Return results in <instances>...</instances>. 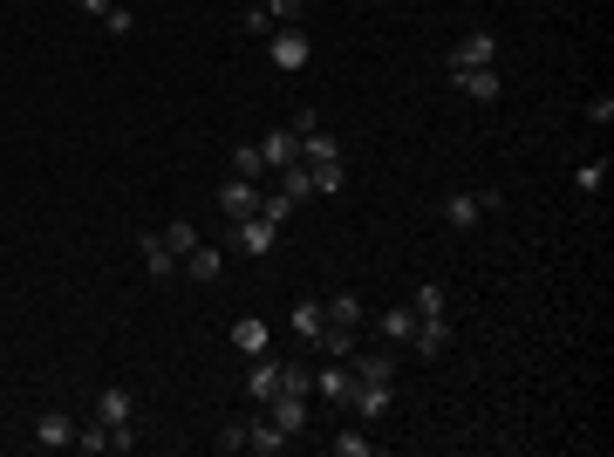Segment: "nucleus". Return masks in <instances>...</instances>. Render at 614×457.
Listing matches in <instances>:
<instances>
[{
  "instance_id": "9",
  "label": "nucleus",
  "mask_w": 614,
  "mask_h": 457,
  "mask_svg": "<svg viewBox=\"0 0 614 457\" xmlns=\"http://www.w3.org/2000/svg\"><path fill=\"white\" fill-rule=\"evenodd\" d=\"M280 376H287V362H273V355H253L246 396H253V403H273V396H280Z\"/></svg>"
},
{
  "instance_id": "3",
  "label": "nucleus",
  "mask_w": 614,
  "mask_h": 457,
  "mask_svg": "<svg viewBox=\"0 0 614 457\" xmlns=\"http://www.w3.org/2000/svg\"><path fill=\"white\" fill-rule=\"evenodd\" d=\"M267 55H273V69H307L314 62V41H307V28H273V41H267Z\"/></svg>"
},
{
  "instance_id": "27",
  "label": "nucleus",
  "mask_w": 614,
  "mask_h": 457,
  "mask_svg": "<svg viewBox=\"0 0 614 457\" xmlns=\"http://www.w3.org/2000/svg\"><path fill=\"white\" fill-rule=\"evenodd\" d=\"M417 335V307H389L383 314V342H410Z\"/></svg>"
},
{
  "instance_id": "19",
  "label": "nucleus",
  "mask_w": 614,
  "mask_h": 457,
  "mask_svg": "<svg viewBox=\"0 0 614 457\" xmlns=\"http://www.w3.org/2000/svg\"><path fill=\"white\" fill-rule=\"evenodd\" d=\"M301 157H307V164H335V157H342V144H335V137L314 123V130H301Z\"/></svg>"
},
{
  "instance_id": "4",
  "label": "nucleus",
  "mask_w": 614,
  "mask_h": 457,
  "mask_svg": "<svg viewBox=\"0 0 614 457\" xmlns=\"http://www.w3.org/2000/svg\"><path fill=\"white\" fill-rule=\"evenodd\" d=\"M492 55H499V41L485 35V28H471V35L444 55V69H451V76H458V69H492Z\"/></svg>"
},
{
  "instance_id": "33",
  "label": "nucleus",
  "mask_w": 614,
  "mask_h": 457,
  "mask_svg": "<svg viewBox=\"0 0 614 457\" xmlns=\"http://www.w3.org/2000/svg\"><path fill=\"white\" fill-rule=\"evenodd\" d=\"M574 185L587 191V198H594V191L608 185V164H580V171H574Z\"/></svg>"
},
{
  "instance_id": "12",
  "label": "nucleus",
  "mask_w": 614,
  "mask_h": 457,
  "mask_svg": "<svg viewBox=\"0 0 614 457\" xmlns=\"http://www.w3.org/2000/svg\"><path fill=\"white\" fill-rule=\"evenodd\" d=\"M35 444L41 451H69V444H76V423L62 417V410H41L35 417Z\"/></svg>"
},
{
  "instance_id": "29",
  "label": "nucleus",
  "mask_w": 614,
  "mask_h": 457,
  "mask_svg": "<svg viewBox=\"0 0 614 457\" xmlns=\"http://www.w3.org/2000/svg\"><path fill=\"white\" fill-rule=\"evenodd\" d=\"M314 348H328L335 362H348V355H355V328H335V321H328V328H321V342H314Z\"/></svg>"
},
{
  "instance_id": "5",
  "label": "nucleus",
  "mask_w": 614,
  "mask_h": 457,
  "mask_svg": "<svg viewBox=\"0 0 614 457\" xmlns=\"http://www.w3.org/2000/svg\"><path fill=\"white\" fill-rule=\"evenodd\" d=\"M389 403H396V382H355V389H348V410H355L362 423L389 417Z\"/></svg>"
},
{
  "instance_id": "8",
  "label": "nucleus",
  "mask_w": 614,
  "mask_h": 457,
  "mask_svg": "<svg viewBox=\"0 0 614 457\" xmlns=\"http://www.w3.org/2000/svg\"><path fill=\"white\" fill-rule=\"evenodd\" d=\"M219 212H226V219H253V212H260V185L226 178V185H219Z\"/></svg>"
},
{
  "instance_id": "28",
  "label": "nucleus",
  "mask_w": 614,
  "mask_h": 457,
  "mask_svg": "<svg viewBox=\"0 0 614 457\" xmlns=\"http://www.w3.org/2000/svg\"><path fill=\"white\" fill-rule=\"evenodd\" d=\"M164 246H171V253H178V267H185V253L198 246V226H192V219H171V226H164Z\"/></svg>"
},
{
  "instance_id": "6",
  "label": "nucleus",
  "mask_w": 614,
  "mask_h": 457,
  "mask_svg": "<svg viewBox=\"0 0 614 457\" xmlns=\"http://www.w3.org/2000/svg\"><path fill=\"white\" fill-rule=\"evenodd\" d=\"M260 157H267V171H280V164H301V130H294V123L267 130V137H260Z\"/></svg>"
},
{
  "instance_id": "1",
  "label": "nucleus",
  "mask_w": 614,
  "mask_h": 457,
  "mask_svg": "<svg viewBox=\"0 0 614 457\" xmlns=\"http://www.w3.org/2000/svg\"><path fill=\"white\" fill-rule=\"evenodd\" d=\"M232 246H239L246 260H267L273 246H280V219H267V212H253V219H232Z\"/></svg>"
},
{
  "instance_id": "14",
  "label": "nucleus",
  "mask_w": 614,
  "mask_h": 457,
  "mask_svg": "<svg viewBox=\"0 0 614 457\" xmlns=\"http://www.w3.org/2000/svg\"><path fill=\"white\" fill-rule=\"evenodd\" d=\"M348 369H355V382H396V355L389 348H362V355H348Z\"/></svg>"
},
{
  "instance_id": "24",
  "label": "nucleus",
  "mask_w": 614,
  "mask_h": 457,
  "mask_svg": "<svg viewBox=\"0 0 614 457\" xmlns=\"http://www.w3.org/2000/svg\"><path fill=\"white\" fill-rule=\"evenodd\" d=\"M232 178H246V185H260V178H267V157H260V144H239V151H232Z\"/></svg>"
},
{
  "instance_id": "36",
  "label": "nucleus",
  "mask_w": 614,
  "mask_h": 457,
  "mask_svg": "<svg viewBox=\"0 0 614 457\" xmlns=\"http://www.w3.org/2000/svg\"><path fill=\"white\" fill-rule=\"evenodd\" d=\"M219 451H246V423H226V430H219Z\"/></svg>"
},
{
  "instance_id": "21",
  "label": "nucleus",
  "mask_w": 614,
  "mask_h": 457,
  "mask_svg": "<svg viewBox=\"0 0 614 457\" xmlns=\"http://www.w3.org/2000/svg\"><path fill=\"white\" fill-rule=\"evenodd\" d=\"M96 417H103V423H130V417H137V403H130V389H116V382H110V389L96 396Z\"/></svg>"
},
{
  "instance_id": "26",
  "label": "nucleus",
  "mask_w": 614,
  "mask_h": 457,
  "mask_svg": "<svg viewBox=\"0 0 614 457\" xmlns=\"http://www.w3.org/2000/svg\"><path fill=\"white\" fill-rule=\"evenodd\" d=\"M321 307H328L335 328H362V294H335V301H321Z\"/></svg>"
},
{
  "instance_id": "32",
  "label": "nucleus",
  "mask_w": 614,
  "mask_h": 457,
  "mask_svg": "<svg viewBox=\"0 0 614 457\" xmlns=\"http://www.w3.org/2000/svg\"><path fill=\"white\" fill-rule=\"evenodd\" d=\"M314 191H328V198L342 191V157H335V164H314Z\"/></svg>"
},
{
  "instance_id": "20",
  "label": "nucleus",
  "mask_w": 614,
  "mask_h": 457,
  "mask_svg": "<svg viewBox=\"0 0 614 457\" xmlns=\"http://www.w3.org/2000/svg\"><path fill=\"white\" fill-rule=\"evenodd\" d=\"M144 267H151L157 280H171V273H178V253L164 246V232H144Z\"/></svg>"
},
{
  "instance_id": "30",
  "label": "nucleus",
  "mask_w": 614,
  "mask_h": 457,
  "mask_svg": "<svg viewBox=\"0 0 614 457\" xmlns=\"http://www.w3.org/2000/svg\"><path fill=\"white\" fill-rule=\"evenodd\" d=\"M76 451L103 457V451H110V423H103V417H96V423H82V430H76Z\"/></svg>"
},
{
  "instance_id": "35",
  "label": "nucleus",
  "mask_w": 614,
  "mask_h": 457,
  "mask_svg": "<svg viewBox=\"0 0 614 457\" xmlns=\"http://www.w3.org/2000/svg\"><path fill=\"white\" fill-rule=\"evenodd\" d=\"M103 28H110V35H130V28H137V14H130V7H110V14H103Z\"/></svg>"
},
{
  "instance_id": "16",
  "label": "nucleus",
  "mask_w": 614,
  "mask_h": 457,
  "mask_svg": "<svg viewBox=\"0 0 614 457\" xmlns=\"http://www.w3.org/2000/svg\"><path fill=\"white\" fill-rule=\"evenodd\" d=\"M273 178H280V198H294V205H301V198H314V164H280V171H273Z\"/></svg>"
},
{
  "instance_id": "37",
  "label": "nucleus",
  "mask_w": 614,
  "mask_h": 457,
  "mask_svg": "<svg viewBox=\"0 0 614 457\" xmlns=\"http://www.w3.org/2000/svg\"><path fill=\"white\" fill-rule=\"evenodd\" d=\"M82 14H96V21H103V14H110V0H76Z\"/></svg>"
},
{
  "instance_id": "25",
  "label": "nucleus",
  "mask_w": 614,
  "mask_h": 457,
  "mask_svg": "<svg viewBox=\"0 0 614 457\" xmlns=\"http://www.w3.org/2000/svg\"><path fill=\"white\" fill-rule=\"evenodd\" d=\"M410 307H417V321H430V314H444V307H451V294H444V280H423V287H417V301H410Z\"/></svg>"
},
{
  "instance_id": "18",
  "label": "nucleus",
  "mask_w": 614,
  "mask_h": 457,
  "mask_svg": "<svg viewBox=\"0 0 614 457\" xmlns=\"http://www.w3.org/2000/svg\"><path fill=\"white\" fill-rule=\"evenodd\" d=\"M287 328H294L301 342H321V328H328V307H321V301H301V307H294V321H287Z\"/></svg>"
},
{
  "instance_id": "7",
  "label": "nucleus",
  "mask_w": 614,
  "mask_h": 457,
  "mask_svg": "<svg viewBox=\"0 0 614 457\" xmlns=\"http://www.w3.org/2000/svg\"><path fill=\"white\" fill-rule=\"evenodd\" d=\"M348 389H355V369L328 355V362L314 369V396H321V403H348Z\"/></svg>"
},
{
  "instance_id": "23",
  "label": "nucleus",
  "mask_w": 614,
  "mask_h": 457,
  "mask_svg": "<svg viewBox=\"0 0 614 457\" xmlns=\"http://www.w3.org/2000/svg\"><path fill=\"white\" fill-rule=\"evenodd\" d=\"M219 267H226L219 246H192V253H185V280H219Z\"/></svg>"
},
{
  "instance_id": "11",
  "label": "nucleus",
  "mask_w": 614,
  "mask_h": 457,
  "mask_svg": "<svg viewBox=\"0 0 614 457\" xmlns=\"http://www.w3.org/2000/svg\"><path fill=\"white\" fill-rule=\"evenodd\" d=\"M232 348H239V355H267L273 328L260 321V314H239V321H232Z\"/></svg>"
},
{
  "instance_id": "2",
  "label": "nucleus",
  "mask_w": 614,
  "mask_h": 457,
  "mask_svg": "<svg viewBox=\"0 0 614 457\" xmlns=\"http://www.w3.org/2000/svg\"><path fill=\"white\" fill-rule=\"evenodd\" d=\"M485 212H499V191H451L444 198V226L451 232H471Z\"/></svg>"
},
{
  "instance_id": "17",
  "label": "nucleus",
  "mask_w": 614,
  "mask_h": 457,
  "mask_svg": "<svg viewBox=\"0 0 614 457\" xmlns=\"http://www.w3.org/2000/svg\"><path fill=\"white\" fill-rule=\"evenodd\" d=\"M246 451H260V457H273V451H287V430L273 417H260V423H246Z\"/></svg>"
},
{
  "instance_id": "10",
  "label": "nucleus",
  "mask_w": 614,
  "mask_h": 457,
  "mask_svg": "<svg viewBox=\"0 0 614 457\" xmlns=\"http://www.w3.org/2000/svg\"><path fill=\"white\" fill-rule=\"evenodd\" d=\"M260 410H267L287 437H301V430H307V396H294V389H280V396H273V403H260Z\"/></svg>"
},
{
  "instance_id": "15",
  "label": "nucleus",
  "mask_w": 614,
  "mask_h": 457,
  "mask_svg": "<svg viewBox=\"0 0 614 457\" xmlns=\"http://www.w3.org/2000/svg\"><path fill=\"white\" fill-rule=\"evenodd\" d=\"M458 96H471V103H499V69H458Z\"/></svg>"
},
{
  "instance_id": "22",
  "label": "nucleus",
  "mask_w": 614,
  "mask_h": 457,
  "mask_svg": "<svg viewBox=\"0 0 614 457\" xmlns=\"http://www.w3.org/2000/svg\"><path fill=\"white\" fill-rule=\"evenodd\" d=\"M328 451H335V457H376V437L348 423V430H335V437H328Z\"/></svg>"
},
{
  "instance_id": "13",
  "label": "nucleus",
  "mask_w": 614,
  "mask_h": 457,
  "mask_svg": "<svg viewBox=\"0 0 614 457\" xmlns=\"http://www.w3.org/2000/svg\"><path fill=\"white\" fill-rule=\"evenodd\" d=\"M410 348H417L423 362H437V355L451 348V321H444V314H430V321H417V335H410Z\"/></svg>"
},
{
  "instance_id": "31",
  "label": "nucleus",
  "mask_w": 614,
  "mask_h": 457,
  "mask_svg": "<svg viewBox=\"0 0 614 457\" xmlns=\"http://www.w3.org/2000/svg\"><path fill=\"white\" fill-rule=\"evenodd\" d=\"M301 14H307V0H267V21H273V28H301Z\"/></svg>"
},
{
  "instance_id": "34",
  "label": "nucleus",
  "mask_w": 614,
  "mask_h": 457,
  "mask_svg": "<svg viewBox=\"0 0 614 457\" xmlns=\"http://www.w3.org/2000/svg\"><path fill=\"white\" fill-rule=\"evenodd\" d=\"M587 123L608 130V123H614V96H594V103H587Z\"/></svg>"
}]
</instances>
